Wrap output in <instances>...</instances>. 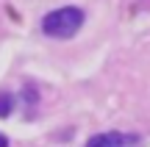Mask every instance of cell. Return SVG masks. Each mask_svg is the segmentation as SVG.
Returning a JSON list of instances; mask_svg holds the SVG:
<instances>
[{
  "label": "cell",
  "mask_w": 150,
  "mask_h": 147,
  "mask_svg": "<svg viewBox=\"0 0 150 147\" xmlns=\"http://www.w3.org/2000/svg\"><path fill=\"white\" fill-rule=\"evenodd\" d=\"M83 25V11L78 6H61L42 20V31L53 39H70Z\"/></svg>",
  "instance_id": "cell-1"
},
{
  "label": "cell",
  "mask_w": 150,
  "mask_h": 147,
  "mask_svg": "<svg viewBox=\"0 0 150 147\" xmlns=\"http://www.w3.org/2000/svg\"><path fill=\"white\" fill-rule=\"evenodd\" d=\"M0 147H8V139H6L3 133H0Z\"/></svg>",
  "instance_id": "cell-4"
},
{
  "label": "cell",
  "mask_w": 150,
  "mask_h": 147,
  "mask_svg": "<svg viewBox=\"0 0 150 147\" xmlns=\"http://www.w3.org/2000/svg\"><path fill=\"white\" fill-rule=\"evenodd\" d=\"M134 144H136L134 136H125V133H117V131L97 133L86 142V147H134Z\"/></svg>",
  "instance_id": "cell-2"
},
{
  "label": "cell",
  "mask_w": 150,
  "mask_h": 147,
  "mask_svg": "<svg viewBox=\"0 0 150 147\" xmlns=\"http://www.w3.org/2000/svg\"><path fill=\"white\" fill-rule=\"evenodd\" d=\"M11 103H14L11 94H3V97H0V117H8L11 114Z\"/></svg>",
  "instance_id": "cell-3"
}]
</instances>
